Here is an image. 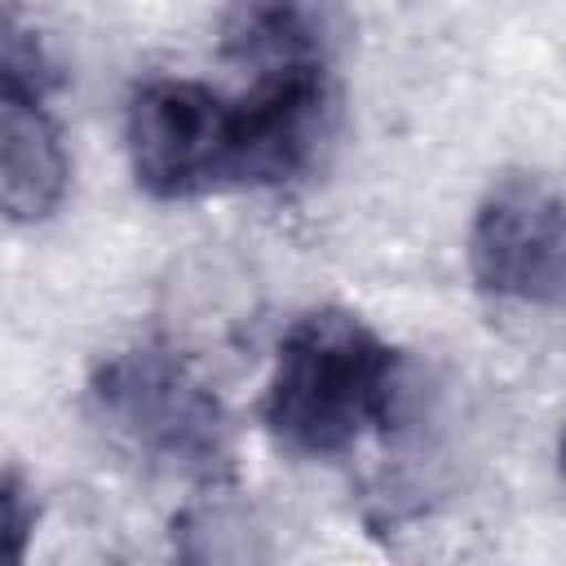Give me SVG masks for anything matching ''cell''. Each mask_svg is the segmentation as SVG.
Returning a JSON list of instances; mask_svg holds the SVG:
<instances>
[{"label": "cell", "instance_id": "8", "mask_svg": "<svg viewBox=\"0 0 566 566\" xmlns=\"http://www.w3.org/2000/svg\"><path fill=\"white\" fill-rule=\"evenodd\" d=\"M562 473H566V433H562Z\"/></svg>", "mask_w": 566, "mask_h": 566}, {"label": "cell", "instance_id": "1", "mask_svg": "<svg viewBox=\"0 0 566 566\" xmlns=\"http://www.w3.org/2000/svg\"><path fill=\"white\" fill-rule=\"evenodd\" d=\"M398 380L402 358L367 318L310 310L274 349L261 420L296 455H340L389 424Z\"/></svg>", "mask_w": 566, "mask_h": 566}, {"label": "cell", "instance_id": "7", "mask_svg": "<svg viewBox=\"0 0 566 566\" xmlns=\"http://www.w3.org/2000/svg\"><path fill=\"white\" fill-rule=\"evenodd\" d=\"M31 526H35V495L27 491L22 473L9 469V473H4V531H9V557H13V562H22Z\"/></svg>", "mask_w": 566, "mask_h": 566}, {"label": "cell", "instance_id": "5", "mask_svg": "<svg viewBox=\"0 0 566 566\" xmlns=\"http://www.w3.org/2000/svg\"><path fill=\"white\" fill-rule=\"evenodd\" d=\"M349 40L345 0H226L221 53L239 71L261 80L332 75Z\"/></svg>", "mask_w": 566, "mask_h": 566}, {"label": "cell", "instance_id": "4", "mask_svg": "<svg viewBox=\"0 0 566 566\" xmlns=\"http://www.w3.org/2000/svg\"><path fill=\"white\" fill-rule=\"evenodd\" d=\"M473 283L513 305L566 296V190L539 172H504L469 221Z\"/></svg>", "mask_w": 566, "mask_h": 566}, {"label": "cell", "instance_id": "3", "mask_svg": "<svg viewBox=\"0 0 566 566\" xmlns=\"http://www.w3.org/2000/svg\"><path fill=\"white\" fill-rule=\"evenodd\" d=\"M124 146L150 199H203L256 186L248 102L195 80H146L124 115Z\"/></svg>", "mask_w": 566, "mask_h": 566}, {"label": "cell", "instance_id": "2", "mask_svg": "<svg viewBox=\"0 0 566 566\" xmlns=\"http://www.w3.org/2000/svg\"><path fill=\"white\" fill-rule=\"evenodd\" d=\"M93 420L155 469L217 482L230 469V424L217 394L172 349L137 345L97 363Z\"/></svg>", "mask_w": 566, "mask_h": 566}, {"label": "cell", "instance_id": "6", "mask_svg": "<svg viewBox=\"0 0 566 566\" xmlns=\"http://www.w3.org/2000/svg\"><path fill=\"white\" fill-rule=\"evenodd\" d=\"M44 97L0 84V203L9 226H40L66 199L71 164Z\"/></svg>", "mask_w": 566, "mask_h": 566}]
</instances>
